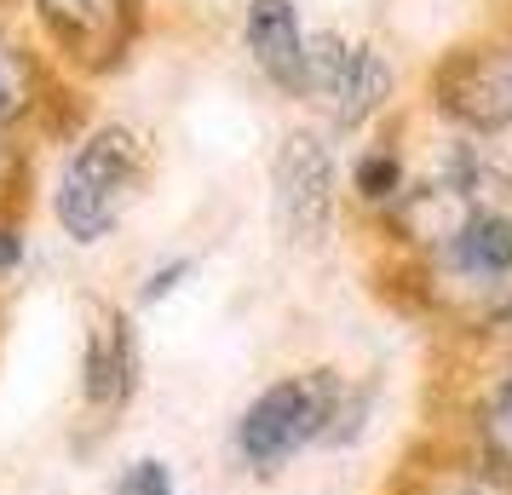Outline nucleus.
I'll return each instance as SVG.
<instances>
[{"instance_id": "1", "label": "nucleus", "mask_w": 512, "mask_h": 495, "mask_svg": "<svg viewBox=\"0 0 512 495\" xmlns=\"http://www.w3.org/2000/svg\"><path fill=\"white\" fill-rule=\"evenodd\" d=\"M150 185V133L133 121H81L64 156L52 167L47 208L58 236H70L75 248H98L121 231V219Z\"/></svg>"}, {"instance_id": "2", "label": "nucleus", "mask_w": 512, "mask_h": 495, "mask_svg": "<svg viewBox=\"0 0 512 495\" xmlns=\"http://www.w3.org/2000/svg\"><path fill=\"white\" fill-rule=\"evenodd\" d=\"M346 398H351V375L328 369V363L265 380L231 421V461L248 478H282L300 455L334 449V426H340Z\"/></svg>"}, {"instance_id": "3", "label": "nucleus", "mask_w": 512, "mask_h": 495, "mask_svg": "<svg viewBox=\"0 0 512 495\" xmlns=\"http://www.w3.org/2000/svg\"><path fill=\"white\" fill-rule=\"evenodd\" d=\"M24 24L81 93L116 75L144 41V0H24Z\"/></svg>"}, {"instance_id": "4", "label": "nucleus", "mask_w": 512, "mask_h": 495, "mask_svg": "<svg viewBox=\"0 0 512 495\" xmlns=\"http://www.w3.org/2000/svg\"><path fill=\"white\" fill-rule=\"evenodd\" d=\"M75 127H81V87L64 81L29 24L0 6V133L41 144L70 139Z\"/></svg>"}, {"instance_id": "5", "label": "nucleus", "mask_w": 512, "mask_h": 495, "mask_svg": "<svg viewBox=\"0 0 512 495\" xmlns=\"http://www.w3.org/2000/svg\"><path fill=\"white\" fill-rule=\"evenodd\" d=\"M144 392V346L133 306L121 300H93L87 329H81V363H75V403L87 415V432L104 438L127 421V409Z\"/></svg>"}, {"instance_id": "6", "label": "nucleus", "mask_w": 512, "mask_h": 495, "mask_svg": "<svg viewBox=\"0 0 512 495\" xmlns=\"http://www.w3.org/2000/svg\"><path fill=\"white\" fill-rule=\"evenodd\" d=\"M271 219L288 248H323L340 219V162L317 127H294L271 156Z\"/></svg>"}, {"instance_id": "7", "label": "nucleus", "mask_w": 512, "mask_h": 495, "mask_svg": "<svg viewBox=\"0 0 512 495\" xmlns=\"http://www.w3.org/2000/svg\"><path fill=\"white\" fill-rule=\"evenodd\" d=\"M242 41L254 70L277 93L300 98V70H305V24L294 0H248L242 6Z\"/></svg>"}, {"instance_id": "8", "label": "nucleus", "mask_w": 512, "mask_h": 495, "mask_svg": "<svg viewBox=\"0 0 512 495\" xmlns=\"http://www.w3.org/2000/svg\"><path fill=\"white\" fill-rule=\"evenodd\" d=\"M392 87H397L392 58L374 47V41H351L346 64L334 75V87H328V98L317 104L323 121H328V133H357V127H369V121L392 104Z\"/></svg>"}, {"instance_id": "9", "label": "nucleus", "mask_w": 512, "mask_h": 495, "mask_svg": "<svg viewBox=\"0 0 512 495\" xmlns=\"http://www.w3.org/2000/svg\"><path fill=\"white\" fill-rule=\"evenodd\" d=\"M466 455H478L495 478L512 484V369L501 363L466 398Z\"/></svg>"}, {"instance_id": "10", "label": "nucleus", "mask_w": 512, "mask_h": 495, "mask_svg": "<svg viewBox=\"0 0 512 495\" xmlns=\"http://www.w3.org/2000/svg\"><path fill=\"white\" fill-rule=\"evenodd\" d=\"M409 173H415V167H409V156H403L392 139H380V144H369V150H357V156H351L346 190H351V202H357V208L380 219V213L403 196Z\"/></svg>"}, {"instance_id": "11", "label": "nucleus", "mask_w": 512, "mask_h": 495, "mask_svg": "<svg viewBox=\"0 0 512 495\" xmlns=\"http://www.w3.org/2000/svg\"><path fill=\"white\" fill-rule=\"evenodd\" d=\"M35 150L41 144L18 139V133H0V213H29V196H35Z\"/></svg>"}, {"instance_id": "12", "label": "nucleus", "mask_w": 512, "mask_h": 495, "mask_svg": "<svg viewBox=\"0 0 512 495\" xmlns=\"http://www.w3.org/2000/svg\"><path fill=\"white\" fill-rule=\"evenodd\" d=\"M110 495H179V478H173V467L162 455H133V461L116 467Z\"/></svg>"}, {"instance_id": "13", "label": "nucleus", "mask_w": 512, "mask_h": 495, "mask_svg": "<svg viewBox=\"0 0 512 495\" xmlns=\"http://www.w3.org/2000/svg\"><path fill=\"white\" fill-rule=\"evenodd\" d=\"M190 277H196V260H190V254H167V260H156V265H150V271L139 277V294H133V306H139V311L167 306V300H173V294L190 283Z\"/></svg>"}, {"instance_id": "14", "label": "nucleus", "mask_w": 512, "mask_h": 495, "mask_svg": "<svg viewBox=\"0 0 512 495\" xmlns=\"http://www.w3.org/2000/svg\"><path fill=\"white\" fill-rule=\"evenodd\" d=\"M29 260V225L24 213H0V283L12 277V271H24Z\"/></svg>"}]
</instances>
